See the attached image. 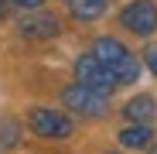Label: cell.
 <instances>
[{
    "label": "cell",
    "instance_id": "obj_9",
    "mask_svg": "<svg viewBox=\"0 0 157 154\" xmlns=\"http://www.w3.org/2000/svg\"><path fill=\"white\" fill-rule=\"evenodd\" d=\"M150 137H154V130L147 123H130V127L120 130V144L123 147H150Z\"/></svg>",
    "mask_w": 157,
    "mask_h": 154
},
{
    "label": "cell",
    "instance_id": "obj_14",
    "mask_svg": "<svg viewBox=\"0 0 157 154\" xmlns=\"http://www.w3.org/2000/svg\"><path fill=\"white\" fill-rule=\"evenodd\" d=\"M150 154H157V144H150Z\"/></svg>",
    "mask_w": 157,
    "mask_h": 154
},
{
    "label": "cell",
    "instance_id": "obj_7",
    "mask_svg": "<svg viewBox=\"0 0 157 154\" xmlns=\"http://www.w3.org/2000/svg\"><path fill=\"white\" fill-rule=\"evenodd\" d=\"M154 113H157V103H154V96H147V93L133 96V99L123 106V116H126L130 123H147V127H150Z\"/></svg>",
    "mask_w": 157,
    "mask_h": 154
},
{
    "label": "cell",
    "instance_id": "obj_2",
    "mask_svg": "<svg viewBox=\"0 0 157 154\" xmlns=\"http://www.w3.org/2000/svg\"><path fill=\"white\" fill-rule=\"evenodd\" d=\"M62 103H65V110H72L75 116H82V120H99V116H106V110H109V96H102V93H96V89H89L82 82L65 86Z\"/></svg>",
    "mask_w": 157,
    "mask_h": 154
},
{
    "label": "cell",
    "instance_id": "obj_6",
    "mask_svg": "<svg viewBox=\"0 0 157 154\" xmlns=\"http://www.w3.org/2000/svg\"><path fill=\"white\" fill-rule=\"evenodd\" d=\"M17 31H21V38H28V41H48V38H58L62 24H58L55 14L31 10V14H24V17L17 21Z\"/></svg>",
    "mask_w": 157,
    "mask_h": 154
},
{
    "label": "cell",
    "instance_id": "obj_13",
    "mask_svg": "<svg viewBox=\"0 0 157 154\" xmlns=\"http://www.w3.org/2000/svg\"><path fill=\"white\" fill-rule=\"evenodd\" d=\"M7 10H10V0H0V21L7 17Z\"/></svg>",
    "mask_w": 157,
    "mask_h": 154
},
{
    "label": "cell",
    "instance_id": "obj_3",
    "mask_svg": "<svg viewBox=\"0 0 157 154\" xmlns=\"http://www.w3.org/2000/svg\"><path fill=\"white\" fill-rule=\"evenodd\" d=\"M75 82H82V86H89V89H96V93H102V96H113V89L120 86L116 75L102 65L92 51L75 58Z\"/></svg>",
    "mask_w": 157,
    "mask_h": 154
},
{
    "label": "cell",
    "instance_id": "obj_15",
    "mask_svg": "<svg viewBox=\"0 0 157 154\" xmlns=\"http://www.w3.org/2000/svg\"><path fill=\"white\" fill-rule=\"evenodd\" d=\"M113 154H116V151H113Z\"/></svg>",
    "mask_w": 157,
    "mask_h": 154
},
{
    "label": "cell",
    "instance_id": "obj_11",
    "mask_svg": "<svg viewBox=\"0 0 157 154\" xmlns=\"http://www.w3.org/2000/svg\"><path fill=\"white\" fill-rule=\"evenodd\" d=\"M144 62H147V69L157 75V45H147V48H144Z\"/></svg>",
    "mask_w": 157,
    "mask_h": 154
},
{
    "label": "cell",
    "instance_id": "obj_1",
    "mask_svg": "<svg viewBox=\"0 0 157 154\" xmlns=\"http://www.w3.org/2000/svg\"><path fill=\"white\" fill-rule=\"evenodd\" d=\"M92 55L106 65L113 75H116V82L120 86H130V82H137L140 79V58L130 51L120 38H96V45H92Z\"/></svg>",
    "mask_w": 157,
    "mask_h": 154
},
{
    "label": "cell",
    "instance_id": "obj_5",
    "mask_svg": "<svg viewBox=\"0 0 157 154\" xmlns=\"http://www.w3.org/2000/svg\"><path fill=\"white\" fill-rule=\"evenodd\" d=\"M120 24L137 34V38H147L157 31V4L154 0H130V4L120 10Z\"/></svg>",
    "mask_w": 157,
    "mask_h": 154
},
{
    "label": "cell",
    "instance_id": "obj_8",
    "mask_svg": "<svg viewBox=\"0 0 157 154\" xmlns=\"http://www.w3.org/2000/svg\"><path fill=\"white\" fill-rule=\"evenodd\" d=\"M68 4V14L75 21H96L99 14H106L109 0H65Z\"/></svg>",
    "mask_w": 157,
    "mask_h": 154
},
{
    "label": "cell",
    "instance_id": "obj_4",
    "mask_svg": "<svg viewBox=\"0 0 157 154\" xmlns=\"http://www.w3.org/2000/svg\"><path fill=\"white\" fill-rule=\"evenodd\" d=\"M28 127L38 137H44V140H65V137H72V120L62 110H48V106H34L28 113Z\"/></svg>",
    "mask_w": 157,
    "mask_h": 154
},
{
    "label": "cell",
    "instance_id": "obj_12",
    "mask_svg": "<svg viewBox=\"0 0 157 154\" xmlns=\"http://www.w3.org/2000/svg\"><path fill=\"white\" fill-rule=\"evenodd\" d=\"M10 4H14V7H21V10H28V14H31V10H41V4H44V0H10Z\"/></svg>",
    "mask_w": 157,
    "mask_h": 154
},
{
    "label": "cell",
    "instance_id": "obj_10",
    "mask_svg": "<svg viewBox=\"0 0 157 154\" xmlns=\"http://www.w3.org/2000/svg\"><path fill=\"white\" fill-rule=\"evenodd\" d=\"M17 134H21V123L17 120H4V123H0V147H14L17 144Z\"/></svg>",
    "mask_w": 157,
    "mask_h": 154
}]
</instances>
